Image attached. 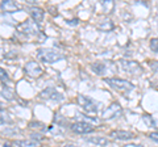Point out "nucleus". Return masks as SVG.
I'll use <instances>...</instances> for the list:
<instances>
[{
    "instance_id": "nucleus-1",
    "label": "nucleus",
    "mask_w": 158,
    "mask_h": 147,
    "mask_svg": "<svg viewBox=\"0 0 158 147\" xmlns=\"http://www.w3.org/2000/svg\"><path fill=\"white\" fill-rule=\"evenodd\" d=\"M37 58L44 63H56L58 61H62L65 55L62 53L54 50L52 47H40L37 49Z\"/></svg>"
},
{
    "instance_id": "nucleus-2",
    "label": "nucleus",
    "mask_w": 158,
    "mask_h": 147,
    "mask_svg": "<svg viewBox=\"0 0 158 147\" xmlns=\"http://www.w3.org/2000/svg\"><path fill=\"white\" fill-rule=\"evenodd\" d=\"M77 102L83 110L88 112V113H96V112L100 110L102 106H103V104L100 101H96V100L91 99V97H87L85 95H78Z\"/></svg>"
},
{
    "instance_id": "nucleus-3",
    "label": "nucleus",
    "mask_w": 158,
    "mask_h": 147,
    "mask_svg": "<svg viewBox=\"0 0 158 147\" xmlns=\"http://www.w3.org/2000/svg\"><path fill=\"white\" fill-rule=\"evenodd\" d=\"M104 81L113 89H116L123 93L131 92L135 89V84L131 81H128L125 79H118V77H104Z\"/></svg>"
},
{
    "instance_id": "nucleus-4",
    "label": "nucleus",
    "mask_w": 158,
    "mask_h": 147,
    "mask_svg": "<svg viewBox=\"0 0 158 147\" xmlns=\"http://www.w3.org/2000/svg\"><path fill=\"white\" fill-rule=\"evenodd\" d=\"M16 30L24 37H37L38 34H41V30H40L38 25L34 21L31 20H25L23 22H20L16 26Z\"/></svg>"
},
{
    "instance_id": "nucleus-5",
    "label": "nucleus",
    "mask_w": 158,
    "mask_h": 147,
    "mask_svg": "<svg viewBox=\"0 0 158 147\" xmlns=\"http://www.w3.org/2000/svg\"><path fill=\"white\" fill-rule=\"evenodd\" d=\"M123 114V108L118 102H112L110 106H107L102 113V120H115L117 117H120Z\"/></svg>"
},
{
    "instance_id": "nucleus-6",
    "label": "nucleus",
    "mask_w": 158,
    "mask_h": 147,
    "mask_svg": "<svg viewBox=\"0 0 158 147\" xmlns=\"http://www.w3.org/2000/svg\"><path fill=\"white\" fill-rule=\"evenodd\" d=\"M40 99H44V100H52V101H57V102H61L65 100V96H63L61 92L57 91V88L54 87H48L45 88L44 91L40 92Z\"/></svg>"
},
{
    "instance_id": "nucleus-7",
    "label": "nucleus",
    "mask_w": 158,
    "mask_h": 147,
    "mask_svg": "<svg viewBox=\"0 0 158 147\" xmlns=\"http://www.w3.org/2000/svg\"><path fill=\"white\" fill-rule=\"evenodd\" d=\"M120 66L123 67V70L127 71L128 74H132L135 76H138L144 72V68L141 67V65H138L135 61H128V59H120Z\"/></svg>"
},
{
    "instance_id": "nucleus-8",
    "label": "nucleus",
    "mask_w": 158,
    "mask_h": 147,
    "mask_svg": "<svg viewBox=\"0 0 158 147\" xmlns=\"http://www.w3.org/2000/svg\"><path fill=\"white\" fill-rule=\"evenodd\" d=\"M24 70H25V74L29 76V77H40L44 74V68L41 67V65L37 62V61H29L25 63L24 66Z\"/></svg>"
},
{
    "instance_id": "nucleus-9",
    "label": "nucleus",
    "mask_w": 158,
    "mask_h": 147,
    "mask_svg": "<svg viewBox=\"0 0 158 147\" xmlns=\"http://www.w3.org/2000/svg\"><path fill=\"white\" fill-rule=\"evenodd\" d=\"M70 130L75 134H88V133H92V131L95 130V127H94V125L90 124V122L77 121L70 125Z\"/></svg>"
},
{
    "instance_id": "nucleus-10",
    "label": "nucleus",
    "mask_w": 158,
    "mask_h": 147,
    "mask_svg": "<svg viewBox=\"0 0 158 147\" xmlns=\"http://www.w3.org/2000/svg\"><path fill=\"white\" fill-rule=\"evenodd\" d=\"M136 137L135 133L128 130H112L110 131V138L116 139V141H129Z\"/></svg>"
},
{
    "instance_id": "nucleus-11",
    "label": "nucleus",
    "mask_w": 158,
    "mask_h": 147,
    "mask_svg": "<svg viewBox=\"0 0 158 147\" xmlns=\"http://www.w3.org/2000/svg\"><path fill=\"white\" fill-rule=\"evenodd\" d=\"M0 8H2V12L6 13H13L19 9H21V7L16 2H12V0H3L2 4H0Z\"/></svg>"
},
{
    "instance_id": "nucleus-12",
    "label": "nucleus",
    "mask_w": 158,
    "mask_h": 147,
    "mask_svg": "<svg viewBox=\"0 0 158 147\" xmlns=\"http://www.w3.org/2000/svg\"><path fill=\"white\" fill-rule=\"evenodd\" d=\"M29 14H31L32 20L36 22L37 25H40V24L42 22V20H44L45 12H44V9L40 8V7H33V8H31V11H29Z\"/></svg>"
},
{
    "instance_id": "nucleus-13",
    "label": "nucleus",
    "mask_w": 158,
    "mask_h": 147,
    "mask_svg": "<svg viewBox=\"0 0 158 147\" xmlns=\"http://www.w3.org/2000/svg\"><path fill=\"white\" fill-rule=\"evenodd\" d=\"M108 66L104 62H94L91 65V70L96 74V75H106Z\"/></svg>"
},
{
    "instance_id": "nucleus-14",
    "label": "nucleus",
    "mask_w": 158,
    "mask_h": 147,
    "mask_svg": "<svg viewBox=\"0 0 158 147\" xmlns=\"http://www.w3.org/2000/svg\"><path fill=\"white\" fill-rule=\"evenodd\" d=\"M16 146H19V147H41V142H40L38 139L16 141Z\"/></svg>"
},
{
    "instance_id": "nucleus-15",
    "label": "nucleus",
    "mask_w": 158,
    "mask_h": 147,
    "mask_svg": "<svg viewBox=\"0 0 158 147\" xmlns=\"http://www.w3.org/2000/svg\"><path fill=\"white\" fill-rule=\"evenodd\" d=\"M85 139L92 145H96V146H106L108 143V139L104 138V137H87Z\"/></svg>"
},
{
    "instance_id": "nucleus-16",
    "label": "nucleus",
    "mask_w": 158,
    "mask_h": 147,
    "mask_svg": "<svg viewBox=\"0 0 158 147\" xmlns=\"http://www.w3.org/2000/svg\"><path fill=\"white\" fill-rule=\"evenodd\" d=\"M2 96H3V99L11 101V100L15 99V92H13L8 85L2 84Z\"/></svg>"
},
{
    "instance_id": "nucleus-17",
    "label": "nucleus",
    "mask_w": 158,
    "mask_h": 147,
    "mask_svg": "<svg viewBox=\"0 0 158 147\" xmlns=\"http://www.w3.org/2000/svg\"><path fill=\"white\" fill-rule=\"evenodd\" d=\"M98 28L100 29V30H103V32H111L112 29L115 28V24H113V21H111V20H107L104 22H102Z\"/></svg>"
},
{
    "instance_id": "nucleus-18",
    "label": "nucleus",
    "mask_w": 158,
    "mask_h": 147,
    "mask_svg": "<svg viewBox=\"0 0 158 147\" xmlns=\"http://www.w3.org/2000/svg\"><path fill=\"white\" fill-rule=\"evenodd\" d=\"M149 46L154 53H158V37L152 38V40L149 41Z\"/></svg>"
},
{
    "instance_id": "nucleus-19",
    "label": "nucleus",
    "mask_w": 158,
    "mask_h": 147,
    "mask_svg": "<svg viewBox=\"0 0 158 147\" xmlns=\"http://www.w3.org/2000/svg\"><path fill=\"white\" fill-rule=\"evenodd\" d=\"M0 72H2V84H6V83L9 81V76H8V74L4 71V68H2L0 70Z\"/></svg>"
},
{
    "instance_id": "nucleus-20",
    "label": "nucleus",
    "mask_w": 158,
    "mask_h": 147,
    "mask_svg": "<svg viewBox=\"0 0 158 147\" xmlns=\"http://www.w3.org/2000/svg\"><path fill=\"white\" fill-rule=\"evenodd\" d=\"M149 138L152 139V141H154V142H157L158 143V131H153V133H149Z\"/></svg>"
},
{
    "instance_id": "nucleus-21",
    "label": "nucleus",
    "mask_w": 158,
    "mask_h": 147,
    "mask_svg": "<svg viewBox=\"0 0 158 147\" xmlns=\"http://www.w3.org/2000/svg\"><path fill=\"white\" fill-rule=\"evenodd\" d=\"M150 63V67L153 68V70H154V71H158V62H149Z\"/></svg>"
},
{
    "instance_id": "nucleus-22",
    "label": "nucleus",
    "mask_w": 158,
    "mask_h": 147,
    "mask_svg": "<svg viewBox=\"0 0 158 147\" xmlns=\"http://www.w3.org/2000/svg\"><path fill=\"white\" fill-rule=\"evenodd\" d=\"M121 147H145V146L137 145V143H128V145H124V146H121Z\"/></svg>"
},
{
    "instance_id": "nucleus-23",
    "label": "nucleus",
    "mask_w": 158,
    "mask_h": 147,
    "mask_svg": "<svg viewBox=\"0 0 158 147\" xmlns=\"http://www.w3.org/2000/svg\"><path fill=\"white\" fill-rule=\"evenodd\" d=\"M78 22H79V20H78V18H74V20L67 21V25H77Z\"/></svg>"
},
{
    "instance_id": "nucleus-24",
    "label": "nucleus",
    "mask_w": 158,
    "mask_h": 147,
    "mask_svg": "<svg viewBox=\"0 0 158 147\" xmlns=\"http://www.w3.org/2000/svg\"><path fill=\"white\" fill-rule=\"evenodd\" d=\"M3 147H15L13 145H11V143H4L3 145Z\"/></svg>"
},
{
    "instance_id": "nucleus-25",
    "label": "nucleus",
    "mask_w": 158,
    "mask_h": 147,
    "mask_svg": "<svg viewBox=\"0 0 158 147\" xmlns=\"http://www.w3.org/2000/svg\"><path fill=\"white\" fill-rule=\"evenodd\" d=\"M65 147H78V146L73 145V143H69V145H65Z\"/></svg>"
}]
</instances>
